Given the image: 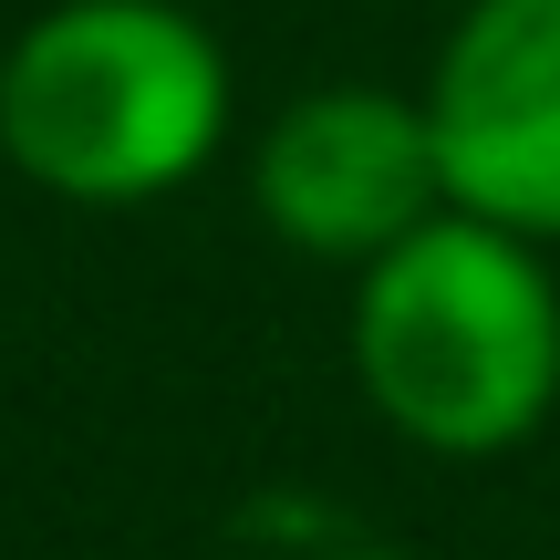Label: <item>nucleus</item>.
Segmentation results:
<instances>
[{
    "label": "nucleus",
    "mask_w": 560,
    "mask_h": 560,
    "mask_svg": "<svg viewBox=\"0 0 560 560\" xmlns=\"http://www.w3.org/2000/svg\"><path fill=\"white\" fill-rule=\"evenodd\" d=\"M353 374L425 457H499L560 405V280L540 240L436 208L353 270Z\"/></svg>",
    "instance_id": "f257e3e1"
},
{
    "label": "nucleus",
    "mask_w": 560,
    "mask_h": 560,
    "mask_svg": "<svg viewBox=\"0 0 560 560\" xmlns=\"http://www.w3.org/2000/svg\"><path fill=\"white\" fill-rule=\"evenodd\" d=\"M229 145V52L198 0H52L0 52V156L62 208H145Z\"/></svg>",
    "instance_id": "f03ea898"
},
{
    "label": "nucleus",
    "mask_w": 560,
    "mask_h": 560,
    "mask_svg": "<svg viewBox=\"0 0 560 560\" xmlns=\"http://www.w3.org/2000/svg\"><path fill=\"white\" fill-rule=\"evenodd\" d=\"M249 198L301 260H332V270L384 260L405 229H425L446 208L425 94H395V83H312V94H291L260 125Z\"/></svg>",
    "instance_id": "7ed1b4c3"
},
{
    "label": "nucleus",
    "mask_w": 560,
    "mask_h": 560,
    "mask_svg": "<svg viewBox=\"0 0 560 560\" xmlns=\"http://www.w3.org/2000/svg\"><path fill=\"white\" fill-rule=\"evenodd\" d=\"M446 208L560 240V0H467L425 73Z\"/></svg>",
    "instance_id": "20e7f679"
}]
</instances>
